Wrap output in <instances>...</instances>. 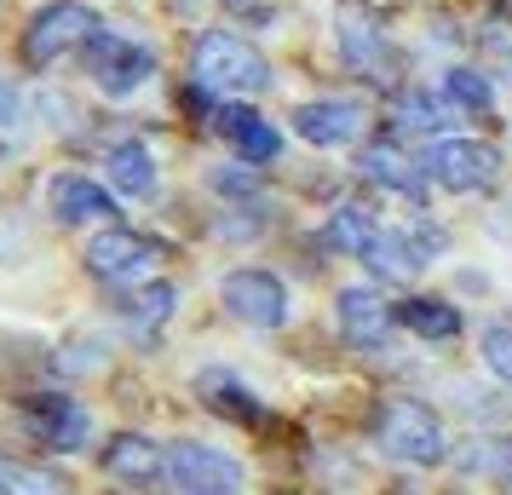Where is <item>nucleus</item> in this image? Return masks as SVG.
Here are the masks:
<instances>
[{
    "instance_id": "20",
    "label": "nucleus",
    "mask_w": 512,
    "mask_h": 495,
    "mask_svg": "<svg viewBox=\"0 0 512 495\" xmlns=\"http://www.w3.org/2000/svg\"><path fill=\"white\" fill-rule=\"evenodd\" d=\"M374 236H380V219H374L369 202H340V208L328 213V225H323V248L363 260V254L374 248Z\"/></svg>"
},
{
    "instance_id": "13",
    "label": "nucleus",
    "mask_w": 512,
    "mask_h": 495,
    "mask_svg": "<svg viewBox=\"0 0 512 495\" xmlns=\"http://www.w3.org/2000/svg\"><path fill=\"white\" fill-rule=\"evenodd\" d=\"M47 213L58 219V225H116V196L98 185V179H87V173H52L47 185Z\"/></svg>"
},
{
    "instance_id": "4",
    "label": "nucleus",
    "mask_w": 512,
    "mask_h": 495,
    "mask_svg": "<svg viewBox=\"0 0 512 495\" xmlns=\"http://www.w3.org/2000/svg\"><path fill=\"white\" fill-rule=\"evenodd\" d=\"M81 70H87V81L104 98H133L156 75V47L121 35V29H98L93 41L81 47Z\"/></svg>"
},
{
    "instance_id": "26",
    "label": "nucleus",
    "mask_w": 512,
    "mask_h": 495,
    "mask_svg": "<svg viewBox=\"0 0 512 495\" xmlns=\"http://www.w3.org/2000/svg\"><path fill=\"white\" fill-rule=\"evenodd\" d=\"M0 490L6 495H64V478L47 467H29V461L0 455Z\"/></svg>"
},
{
    "instance_id": "24",
    "label": "nucleus",
    "mask_w": 512,
    "mask_h": 495,
    "mask_svg": "<svg viewBox=\"0 0 512 495\" xmlns=\"http://www.w3.org/2000/svg\"><path fill=\"white\" fill-rule=\"evenodd\" d=\"M461 467L489 478V484H512V432H501V438H472L461 449Z\"/></svg>"
},
{
    "instance_id": "21",
    "label": "nucleus",
    "mask_w": 512,
    "mask_h": 495,
    "mask_svg": "<svg viewBox=\"0 0 512 495\" xmlns=\"http://www.w3.org/2000/svg\"><path fill=\"white\" fill-rule=\"evenodd\" d=\"M397 323L409 334H420V340H455V334H461V306L432 300V294H415V300L397 306Z\"/></svg>"
},
{
    "instance_id": "29",
    "label": "nucleus",
    "mask_w": 512,
    "mask_h": 495,
    "mask_svg": "<svg viewBox=\"0 0 512 495\" xmlns=\"http://www.w3.org/2000/svg\"><path fill=\"white\" fill-rule=\"evenodd\" d=\"M208 185L219 190V196H254V173H236V167H219V173H208Z\"/></svg>"
},
{
    "instance_id": "19",
    "label": "nucleus",
    "mask_w": 512,
    "mask_h": 495,
    "mask_svg": "<svg viewBox=\"0 0 512 495\" xmlns=\"http://www.w3.org/2000/svg\"><path fill=\"white\" fill-rule=\"evenodd\" d=\"M196 398L208 403L213 415H225V421H236V426L265 421V403H259L236 375H225V369H202V375H196Z\"/></svg>"
},
{
    "instance_id": "6",
    "label": "nucleus",
    "mask_w": 512,
    "mask_h": 495,
    "mask_svg": "<svg viewBox=\"0 0 512 495\" xmlns=\"http://www.w3.org/2000/svg\"><path fill=\"white\" fill-rule=\"evenodd\" d=\"M438 254H443V231L415 208L403 225H380V236H374V248L363 254V265H369L380 283H409V277H420Z\"/></svg>"
},
{
    "instance_id": "5",
    "label": "nucleus",
    "mask_w": 512,
    "mask_h": 495,
    "mask_svg": "<svg viewBox=\"0 0 512 495\" xmlns=\"http://www.w3.org/2000/svg\"><path fill=\"white\" fill-rule=\"evenodd\" d=\"M162 484H167V495H242L248 490L242 461L225 455V449H213V444H196V438L167 444Z\"/></svg>"
},
{
    "instance_id": "3",
    "label": "nucleus",
    "mask_w": 512,
    "mask_h": 495,
    "mask_svg": "<svg viewBox=\"0 0 512 495\" xmlns=\"http://www.w3.org/2000/svg\"><path fill=\"white\" fill-rule=\"evenodd\" d=\"M334 47L351 75H363L374 87H392V35H386V12L369 0H340L334 6Z\"/></svg>"
},
{
    "instance_id": "27",
    "label": "nucleus",
    "mask_w": 512,
    "mask_h": 495,
    "mask_svg": "<svg viewBox=\"0 0 512 495\" xmlns=\"http://www.w3.org/2000/svg\"><path fill=\"white\" fill-rule=\"evenodd\" d=\"M478 352H484L489 375L512 386V311H501V317H489L484 323V346H478Z\"/></svg>"
},
{
    "instance_id": "18",
    "label": "nucleus",
    "mask_w": 512,
    "mask_h": 495,
    "mask_svg": "<svg viewBox=\"0 0 512 495\" xmlns=\"http://www.w3.org/2000/svg\"><path fill=\"white\" fill-rule=\"evenodd\" d=\"M173 306H179V288L173 283H133L127 294H121L116 311H121V323H127V334L150 346V340L162 334V323L173 317Z\"/></svg>"
},
{
    "instance_id": "17",
    "label": "nucleus",
    "mask_w": 512,
    "mask_h": 495,
    "mask_svg": "<svg viewBox=\"0 0 512 495\" xmlns=\"http://www.w3.org/2000/svg\"><path fill=\"white\" fill-rule=\"evenodd\" d=\"M162 461H167V444L144 438V432H121L104 444V472L121 478V484H162Z\"/></svg>"
},
{
    "instance_id": "14",
    "label": "nucleus",
    "mask_w": 512,
    "mask_h": 495,
    "mask_svg": "<svg viewBox=\"0 0 512 495\" xmlns=\"http://www.w3.org/2000/svg\"><path fill=\"white\" fill-rule=\"evenodd\" d=\"M357 173H363V185H374V190H392V196H403V202H426V185H432V173H426V162H415L403 144H392V139H380V144H369L363 156H357Z\"/></svg>"
},
{
    "instance_id": "30",
    "label": "nucleus",
    "mask_w": 512,
    "mask_h": 495,
    "mask_svg": "<svg viewBox=\"0 0 512 495\" xmlns=\"http://www.w3.org/2000/svg\"><path fill=\"white\" fill-rule=\"evenodd\" d=\"M478 41H484V52L501 64V81H512V35H507V29H501V35H495V29H484Z\"/></svg>"
},
{
    "instance_id": "1",
    "label": "nucleus",
    "mask_w": 512,
    "mask_h": 495,
    "mask_svg": "<svg viewBox=\"0 0 512 495\" xmlns=\"http://www.w3.org/2000/svg\"><path fill=\"white\" fill-rule=\"evenodd\" d=\"M190 75L196 87H208L213 98H254V93H271V64L265 52L248 47L242 35H225V29H208L196 52H190Z\"/></svg>"
},
{
    "instance_id": "2",
    "label": "nucleus",
    "mask_w": 512,
    "mask_h": 495,
    "mask_svg": "<svg viewBox=\"0 0 512 495\" xmlns=\"http://www.w3.org/2000/svg\"><path fill=\"white\" fill-rule=\"evenodd\" d=\"M374 444L403 467H438L449 455V432L420 398H386L374 415Z\"/></svg>"
},
{
    "instance_id": "9",
    "label": "nucleus",
    "mask_w": 512,
    "mask_h": 495,
    "mask_svg": "<svg viewBox=\"0 0 512 495\" xmlns=\"http://www.w3.org/2000/svg\"><path fill=\"white\" fill-rule=\"evenodd\" d=\"M156 260H162V242L144 231H127V225H104L87 242V271L98 283H116V288H133L139 277H150Z\"/></svg>"
},
{
    "instance_id": "25",
    "label": "nucleus",
    "mask_w": 512,
    "mask_h": 495,
    "mask_svg": "<svg viewBox=\"0 0 512 495\" xmlns=\"http://www.w3.org/2000/svg\"><path fill=\"white\" fill-rule=\"evenodd\" d=\"M443 98H449L455 110H466V116H484L489 98H495V87H489V75H484V70L449 64V70H443Z\"/></svg>"
},
{
    "instance_id": "23",
    "label": "nucleus",
    "mask_w": 512,
    "mask_h": 495,
    "mask_svg": "<svg viewBox=\"0 0 512 495\" xmlns=\"http://www.w3.org/2000/svg\"><path fill=\"white\" fill-rule=\"evenodd\" d=\"M449 121V98L426 93V87H409V93H392V127L397 133H438Z\"/></svg>"
},
{
    "instance_id": "32",
    "label": "nucleus",
    "mask_w": 512,
    "mask_h": 495,
    "mask_svg": "<svg viewBox=\"0 0 512 495\" xmlns=\"http://www.w3.org/2000/svg\"><path fill=\"white\" fill-rule=\"evenodd\" d=\"M225 6H248V0H225Z\"/></svg>"
},
{
    "instance_id": "28",
    "label": "nucleus",
    "mask_w": 512,
    "mask_h": 495,
    "mask_svg": "<svg viewBox=\"0 0 512 495\" xmlns=\"http://www.w3.org/2000/svg\"><path fill=\"white\" fill-rule=\"evenodd\" d=\"M265 231V213L254 208V202H242V208H219V219H213V236H225V242H248V236Z\"/></svg>"
},
{
    "instance_id": "22",
    "label": "nucleus",
    "mask_w": 512,
    "mask_h": 495,
    "mask_svg": "<svg viewBox=\"0 0 512 495\" xmlns=\"http://www.w3.org/2000/svg\"><path fill=\"white\" fill-rule=\"evenodd\" d=\"M104 173H110V185H116L121 196H133V202L156 196V162H150L144 144H116L110 162H104Z\"/></svg>"
},
{
    "instance_id": "11",
    "label": "nucleus",
    "mask_w": 512,
    "mask_h": 495,
    "mask_svg": "<svg viewBox=\"0 0 512 495\" xmlns=\"http://www.w3.org/2000/svg\"><path fill=\"white\" fill-rule=\"evenodd\" d=\"M334 317H340L346 346H357V352H380V346L392 340V329H397V306H386V300H380V288H363V283L340 288Z\"/></svg>"
},
{
    "instance_id": "10",
    "label": "nucleus",
    "mask_w": 512,
    "mask_h": 495,
    "mask_svg": "<svg viewBox=\"0 0 512 495\" xmlns=\"http://www.w3.org/2000/svg\"><path fill=\"white\" fill-rule=\"evenodd\" d=\"M219 306L231 311L242 329H282L288 323V288L271 271H231L219 283Z\"/></svg>"
},
{
    "instance_id": "8",
    "label": "nucleus",
    "mask_w": 512,
    "mask_h": 495,
    "mask_svg": "<svg viewBox=\"0 0 512 495\" xmlns=\"http://www.w3.org/2000/svg\"><path fill=\"white\" fill-rule=\"evenodd\" d=\"M98 29H104V24H98L93 6H81V0H52V6H41V12L29 18L24 58L35 64V70H47V64H58L64 52H81Z\"/></svg>"
},
{
    "instance_id": "16",
    "label": "nucleus",
    "mask_w": 512,
    "mask_h": 495,
    "mask_svg": "<svg viewBox=\"0 0 512 495\" xmlns=\"http://www.w3.org/2000/svg\"><path fill=\"white\" fill-rule=\"evenodd\" d=\"M294 133L305 144H317V150L351 144L363 133V104H351V98H311V104L294 110Z\"/></svg>"
},
{
    "instance_id": "7",
    "label": "nucleus",
    "mask_w": 512,
    "mask_h": 495,
    "mask_svg": "<svg viewBox=\"0 0 512 495\" xmlns=\"http://www.w3.org/2000/svg\"><path fill=\"white\" fill-rule=\"evenodd\" d=\"M426 173H432V185L455 190V196H489V190H501L507 162L484 139H438L426 156Z\"/></svg>"
},
{
    "instance_id": "12",
    "label": "nucleus",
    "mask_w": 512,
    "mask_h": 495,
    "mask_svg": "<svg viewBox=\"0 0 512 495\" xmlns=\"http://www.w3.org/2000/svg\"><path fill=\"white\" fill-rule=\"evenodd\" d=\"M18 415H24V432L41 449H87L93 415H87L75 398H58V392H47V398H24Z\"/></svg>"
},
{
    "instance_id": "31",
    "label": "nucleus",
    "mask_w": 512,
    "mask_h": 495,
    "mask_svg": "<svg viewBox=\"0 0 512 495\" xmlns=\"http://www.w3.org/2000/svg\"><path fill=\"white\" fill-rule=\"evenodd\" d=\"M18 116H24V104H18V93H12V81L0 75V127H18Z\"/></svg>"
},
{
    "instance_id": "15",
    "label": "nucleus",
    "mask_w": 512,
    "mask_h": 495,
    "mask_svg": "<svg viewBox=\"0 0 512 495\" xmlns=\"http://www.w3.org/2000/svg\"><path fill=\"white\" fill-rule=\"evenodd\" d=\"M213 127L236 144L242 162H277L282 156V133L259 116L254 104H242V98H219V104H213Z\"/></svg>"
}]
</instances>
